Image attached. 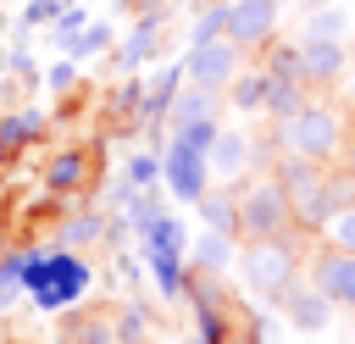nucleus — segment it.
Segmentation results:
<instances>
[{
    "label": "nucleus",
    "mask_w": 355,
    "mask_h": 344,
    "mask_svg": "<svg viewBox=\"0 0 355 344\" xmlns=\"http://www.w3.org/2000/svg\"><path fill=\"white\" fill-rule=\"evenodd\" d=\"M44 133V111H11L0 117V150H22Z\"/></svg>",
    "instance_id": "6ab92c4d"
},
{
    "label": "nucleus",
    "mask_w": 355,
    "mask_h": 344,
    "mask_svg": "<svg viewBox=\"0 0 355 344\" xmlns=\"http://www.w3.org/2000/svg\"><path fill=\"white\" fill-rule=\"evenodd\" d=\"M322 233H327V244H338V250H355V205H344V211H338V216H333Z\"/></svg>",
    "instance_id": "cd10ccee"
},
{
    "label": "nucleus",
    "mask_w": 355,
    "mask_h": 344,
    "mask_svg": "<svg viewBox=\"0 0 355 344\" xmlns=\"http://www.w3.org/2000/svg\"><path fill=\"white\" fill-rule=\"evenodd\" d=\"M305 272H311V283H316L338 311H355V250L327 244V250H316V255L305 261Z\"/></svg>",
    "instance_id": "6e6552de"
},
{
    "label": "nucleus",
    "mask_w": 355,
    "mask_h": 344,
    "mask_svg": "<svg viewBox=\"0 0 355 344\" xmlns=\"http://www.w3.org/2000/svg\"><path fill=\"white\" fill-rule=\"evenodd\" d=\"M100 233H105V222H100L94 211H78V216L61 227V244H67V250H78V244H89V239H100Z\"/></svg>",
    "instance_id": "a878e982"
},
{
    "label": "nucleus",
    "mask_w": 355,
    "mask_h": 344,
    "mask_svg": "<svg viewBox=\"0 0 355 344\" xmlns=\"http://www.w3.org/2000/svg\"><path fill=\"white\" fill-rule=\"evenodd\" d=\"M194 205H200V216H205V227H222V233H239V200H233V194H211V189H205V194H200Z\"/></svg>",
    "instance_id": "aec40b11"
},
{
    "label": "nucleus",
    "mask_w": 355,
    "mask_h": 344,
    "mask_svg": "<svg viewBox=\"0 0 355 344\" xmlns=\"http://www.w3.org/2000/svg\"><path fill=\"white\" fill-rule=\"evenodd\" d=\"M239 272H244V283H250L255 294H277V289H288V283L300 277V250H294L288 233L244 239V250H239Z\"/></svg>",
    "instance_id": "7ed1b4c3"
},
{
    "label": "nucleus",
    "mask_w": 355,
    "mask_h": 344,
    "mask_svg": "<svg viewBox=\"0 0 355 344\" xmlns=\"http://www.w3.org/2000/svg\"><path fill=\"white\" fill-rule=\"evenodd\" d=\"M338 166H344V172H355V133L344 139V150H338Z\"/></svg>",
    "instance_id": "72a5a7b5"
},
{
    "label": "nucleus",
    "mask_w": 355,
    "mask_h": 344,
    "mask_svg": "<svg viewBox=\"0 0 355 344\" xmlns=\"http://www.w3.org/2000/svg\"><path fill=\"white\" fill-rule=\"evenodd\" d=\"M44 183H50V189H67V194L83 189V183H89L83 150H61V155H50V161H44Z\"/></svg>",
    "instance_id": "dca6fc26"
},
{
    "label": "nucleus",
    "mask_w": 355,
    "mask_h": 344,
    "mask_svg": "<svg viewBox=\"0 0 355 344\" xmlns=\"http://www.w3.org/2000/svg\"><path fill=\"white\" fill-rule=\"evenodd\" d=\"M183 83H189V72H183V67H166V72H155V83H150V94H144V105H139V111H144V117H166Z\"/></svg>",
    "instance_id": "f3484780"
},
{
    "label": "nucleus",
    "mask_w": 355,
    "mask_h": 344,
    "mask_svg": "<svg viewBox=\"0 0 355 344\" xmlns=\"http://www.w3.org/2000/svg\"><path fill=\"white\" fill-rule=\"evenodd\" d=\"M161 166H166V161H155V155H133V161H128V183H133V189H150V183L161 178Z\"/></svg>",
    "instance_id": "c85d7f7f"
},
{
    "label": "nucleus",
    "mask_w": 355,
    "mask_h": 344,
    "mask_svg": "<svg viewBox=\"0 0 355 344\" xmlns=\"http://www.w3.org/2000/svg\"><path fill=\"white\" fill-rule=\"evenodd\" d=\"M11 289H17V283H11V277H0V311L11 305Z\"/></svg>",
    "instance_id": "f704fd0d"
},
{
    "label": "nucleus",
    "mask_w": 355,
    "mask_h": 344,
    "mask_svg": "<svg viewBox=\"0 0 355 344\" xmlns=\"http://www.w3.org/2000/svg\"><path fill=\"white\" fill-rule=\"evenodd\" d=\"M250 166V139L244 133H216V144H211V172L216 178H239Z\"/></svg>",
    "instance_id": "2eb2a0df"
},
{
    "label": "nucleus",
    "mask_w": 355,
    "mask_h": 344,
    "mask_svg": "<svg viewBox=\"0 0 355 344\" xmlns=\"http://www.w3.org/2000/svg\"><path fill=\"white\" fill-rule=\"evenodd\" d=\"M266 89H272V78L266 72H239L233 83H227V100H233V111H266Z\"/></svg>",
    "instance_id": "a211bd4d"
},
{
    "label": "nucleus",
    "mask_w": 355,
    "mask_h": 344,
    "mask_svg": "<svg viewBox=\"0 0 355 344\" xmlns=\"http://www.w3.org/2000/svg\"><path fill=\"white\" fill-rule=\"evenodd\" d=\"M105 39H111V28H105V22H83V28H78V33H72V39L61 44V50H67L72 61H83V55H94V50H100Z\"/></svg>",
    "instance_id": "b1692460"
},
{
    "label": "nucleus",
    "mask_w": 355,
    "mask_h": 344,
    "mask_svg": "<svg viewBox=\"0 0 355 344\" xmlns=\"http://www.w3.org/2000/svg\"><path fill=\"white\" fill-rule=\"evenodd\" d=\"M22 289L33 294L39 311H67V305L83 300L89 266H83V255L67 250V244H61V250H28V261H22Z\"/></svg>",
    "instance_id": "f257e3e1"
},
{
    "label": "nucleus",
    "mask_w": 355,
    "mask_h": 344,
    "mask_svg": "<svg viewBox=\"0 0 355 344\" xmlns=\"http://www.w3.org/2000/svg\"><path fill=\"white\" fill-rule=\"evenodd\" d=\"M216 105H222V94H216V89H200V83H183V89H178V100H172V111H166V122H172V128H183V122H200V117H216Z\"/></svg>",
    "instance_id": "ddd939ff"
},
{
    "label": "nucleus",
    "mask_w": 355,
    "mask_h": 344,
    "mask_svg": "<svg viewBox=\"0 0 355 344\" xmlns=\"http://www.w3.org/2000/svg\"><path fill=\"white\" fill-rule=\"evenodd\" d=\"M266 78H272V89H266V111H272L277 122H288V117L311 100V94H305L311 83H305L300 72H266Z\"/></svg>",
    "instance_id": "f8f14e48"
},
{
    "label": "nucleus",
    "mask_w": 355,
    "mask_h": 344,
    "mask_svg": "<svg viewBox=\"0 0 355 344\" xmlns=\"http://www.w3.org/2000/svg\"><path fill=\"white\" fill-rule=\"evenodd\" d=\"M155 44H161V17H144V22L128 33V44H122V67H139Z\"/></svg>",
    "instance_id": "4be33fe9"
},
{
    "label": "nucleus",
    "mask_w": 355,
    "mask_h": 344,
    "mask_svg": "<svg viewBox=\"0 0 355 344\" xmlns=\"http://www.w3.org/2000/svg\"><path fill=\"white\" fill-rule=\"evenodd\" d=\"M277 6L283 0H227V39L239 50H261L277 33Z\"/></svg>",
    "instance_id": "1a4fd4ad"
},
{
    "label": "nucleus",
    "mask_w": 355,
    "mask_h": 344,
    "mask_svg": "<svg viewBox=\"0 0 355 344\" xmlns=\"http://www.w3.org/2000/svg\"><path fill=\"white\" fill-rule=\"evenodd\" d=\"M272 300H277V311L288 316V327H300V333H322V327L333 322V311H338L316 283H300V277H294L288 289H277Z\"/></svg>",
    "instance_id": "9d476101"
},
{
    "label": "nucleus",
    "mask_w": 355,
    "mask_h": 344,
    "mask_svg": "<svg viewBox=\"0 0 355 344\" xmlns=\"http://www.w3.org/2000/svg\"><path fill=\"white\" fill-rule=\"evenodd\" d=\"M194 344H216V338H194Z\"/></svg>",
    "instance_id": "c9c22d12"
},
{
    "label": "nucleus",
    "mask_w": 355,
    "mask_h": 344,
    "mask_svg": "<svg viewBox=\"0 0 355 344\" xmlns=\"http://www.w3.org/2000/svg\"><path fill=\"white\" fill-rule=\"evenodd\" d=\"M288 227H294V205H288L277 172L255 178L239 194V239H266V233H288Z\"/></svg>",
    "instance_id": "20e7f679"
},
{
    "label": "nucleus",
    "mask_w": 355,
    "mask_h": 344,
    "mask_svg": "<svg viewBox=\"0 0 355 344\" xmlns=\"http://www.w3.org/2000/svg\"><path fill=\"white\" fill-rule=\"evenodd\" d=\"M222 344H261V327H233Z\"/></svg>",
    "instance_id": "473e14b6"
},
{
    "label": "nucleus",
    "mask_w": 355,
    "mask_h": 344,
    "mask_svg": "<svg viewBox=\"0 0 355 344\" xmlns=\"http://www.w3.org/2000/svg\"><path fill=\"white\" fill-rule=\"evenodd\" d=\"M344 28H349V11H338V6H322V11H311V17H305L300 39H344Z\"/></svg>",
    "instance_id": "412c9836"
},
{
    "label": "nucleus",
    "mask_w": 355,
    "mask_h": 344,
    "mask_svg": "<svg viewBox=\"0 0 355 344\" xmlns=\"http://www.w3.org/2000/svg\"><path fill=\"white\" fill-rule=\"evenodd\" d=\"M239 67H244V50L222 33V39H205V44H194L189 50V61H183V72H189V83H200V89H216V94H227V83L239 78Z\"/></svg>",
    "instance_id": "423d86ee"
},
{
    "label": "nucleus",
    "mask_w": 355,
    "mask_h": 344,
    "mask_svg": "<svg viewBox=\"0 0 355 344\" xmlns=\"http://www.w3.org/2000/svg\"><path fill=\"white\" fill-rule=\"evenodd\" d=\"M349 94H355V89H349Z\"/></svg>",
    "instance_id": "e433bc0d"
},
{
    "label": "nucleus",
    "mask_w": 355,
    "mask_h": 344,
    "mask_svg": "<svg viewBox=\"0 0 355 344\" xmlns=\"http://www.w3.org/2000/svg\"><path fill=\"white\" fill-rule=\"evenodd\" d=\"M349 128H344V111L327 105V100H305L288 122H283V150L294 155H311V161H333L344 150Z\"/></svg>",
    "instance_id": "f03ea898"
},
{
    "label": "nucleus",
    "mask_w": 355,
    "mask_h": 344,
    "mask_svg": "<svg viewBox=\"0 0 355 344\" xmlns=\"http://www.w3.org/2000/svg\"><path fill=\"white\" fill-rule=\"evenodd\" d=\"M216 117H200V122H183V128H172V139H183V144H194V150H205L211 155V144H216Z\"/></svg>",
    "instance_id": "bb28decb"
},
{
    "label": "nucleus",
    "mask_w": 355,
    "mask_h": 344,
    "mask_svg": "<svg viewBox=\"0 0 355 344\" xmlns=\"http://www.w3.org/2000/svg\"><path fill=\"white\" fill-rule=\"evenodd\" d=\"M61 338H72V344H105L111 338V322H100V316H67L61 322Z\"/></svg>",
    "instance_id": "5701e85b"
},
{
    "label": "nucleus",
    "mask_w": 355,
    "mask_h": 344,
    "mask_svg": "<svg viewBox=\"0 0 355 344\" xmlns=\"http://www.w3.org/2000/svg\"><path fill=\"white\" fill-rule=\"evenodd\" d=\"M183 244H189V233H183V222L178 216H161L150 233H144V261H150V272H155V289L172 300V294H183Z\"/></svg>",
    "instance_id": "39448f33"
},
{
    "label": "nucleus",
    "mask_w": 355,
    "mask_h": 344,
    "mask_svg": "<svg viewBox=\"0 0 355 344\" xmlns=\"http://www.w3.org/2000/svg\"><path fill=\"white\" fill-rule=\"evenodd\" d=\"M122 338H144V316H139V311L122 316Z\"/></svg>",
    "instance_id": "2f4dec72"
},
{
    "label": "nucleus",
    "mask_w": 355,
    "mask_h": 344,
    "mask_svg": "<svg viewBox=\"0 0 355 344\" xmlns=\"http://www.w3.org/2000/svg\"><path fill=\"white\" fill-rule=\"evenodd\" d=\"M189 261H194V272H227V266H239V255H233V233H222V227L200 233V244L189 250Z\"/></svg>",
    "instance_id": "4468645a"
},
{
    "label": "nucleus",
    "mask_w": 355,
    "mask_h": 344,
    "mask_svg": "<svg viewBox=\"0 0 355 344\" xmlns=\"http://www.w3.org/2000/svg\"><path fill=\"white\" fill-rule=\"evenodd\" d=\"M72 78H78V67H72V55H67V61H55V67H50V89H67V83H72Z\"/></svg>",
    "instance_id": "c756f323"
},
{
    "label": "nucleus",
    "mask_w": 355,
    "mask_h": 344,
    "mask_svg": "<svg viewBox=\"0 0 355 344\" xmlns=\"http://www.w3.org/2000/svg\"><path fill=\"white\" fill-rule=\"evenodd\" d=\"M44 17H55V0H33L28 17H22V28H28V22H44Z\"/></svg>",
    "instance_id": "7c9ffc66"
},
{
    "label": "nucleus",
    "mask_w": 355,
    "mask_h": 344,
    "mask_svg": "<svg viewBox=\"0 0 355 344\" xmlns=\"http://www.w3.org/2000/svg\"><path fill=\"white\" fill-rule=\"evenodd\" d=\"M344 72H349V55H344L338 39H305L300 44V78L311 89H333Z\"/></svg>",
    "instance_id": "9b49d317"
},
{
    "label": "nucleus",
    "mask_w": 355,
    "mask_h": 344,
    "mask_svg": "<svg viewBox=\"0 0 355 344\" xmlns=\"http://www.w3.org/2000/svg\"><path fill=\"white\" fill-rule=\"evenodd\" d=\"M161 216H166V211L155 205V194H133V200H128V227H133L139 239H144V233H150Z\"/></svg>",
    "instance_id": "393cba45"
},
{
    "label": "nucleus",
    "mask_w": 355,
    "mask_h": 344,
    "mask_svg": "<svg viewBox=\"0 0 355 344\" xmlns=\"http://www.w3.org/2000/svg\"><path fill=\"white\" fill-rule=\"evenodd\" d=\"M161 161H166V166H161V178H166V189H172L183 205H194V200L211 189V155H205V150H194V144L172 139V150H166Z\"/></svg>",
    "instance_id": "0eeeda50"
}]
</instances>
